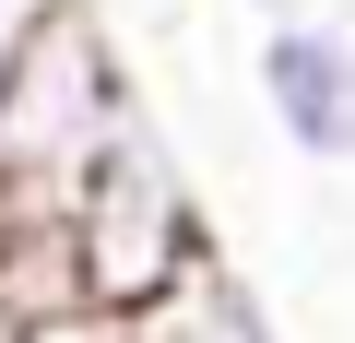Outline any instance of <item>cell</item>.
Here are the masks:
<instances>
[{"label": "cell", "instance_id": "obj_2", "mask_svg": "<svg viewBox=\"0 0 355 343\" xmlns=\"http://www.w3.org/2000/svg\"><path fill=\"white\" fill-rule=\"evenodd\" d=\"M249 83H261V118L284 130V154H308V166H331V178H355V24H343V12L261 24Z\"/></svg>", "mask_w": 355, "mask_h": 343}, {"label": "cell", "instance_id": "obj_4", "mask_svg": "<svg viewBox=\"0 0 355 343\" xmlns=\"http://www.w3.org/2000/svg\"><path fill=\"white\" fill-rule=\"evenodd\" d=\"M249 12H261V24H296V12H320V0H249Z\"/></svg>", "mask_w": 355, "mask_h": 343}, {"label": "cell", "instance_id": "obj_5", "mask_svg": "<svg viewBox=\"0 0 355 343\" xmlns=\"http://www.w3.org/2000/svg\"><path fill=\"white\" fill-rule=\"evenodd\" d=\"M0 343H12V319H0Z\"/></svg>", "mask_w": 355, "mask_h": 343}, {"label": "cell", "instance_id": "obj_3", "mask_svg": "<svg viewBox=\"0 0 355 343\" xmlns=\"http://www.w3.org/2000/svg\"><path fill=\"white\" fill-rule=\"evenodd\" d=\"M119 343H284V331H272L261 284H249L237 261H214V272H190V284H178L166 308L119 319Z\"/></svg>", "mask_w": 355, "mask_h": 343}, {"label": "cell", "instance_id": "obj_1", "mask_svg": "<svg viewBox=\"0 0 355 343\" xmlns=\"http://www.w3.org/2000/svg\"><path fill=\"white\" fill-rule=\"evenodd\" d=\"M60 237H71V272H83V308H95V319H142V308H166L190 272L225 261V249H214V213H202V178H190V154L166 142L154 107L83 166Z\"/></svg>", "mask_w": 355, "mask_h": 343}]
</instances>
